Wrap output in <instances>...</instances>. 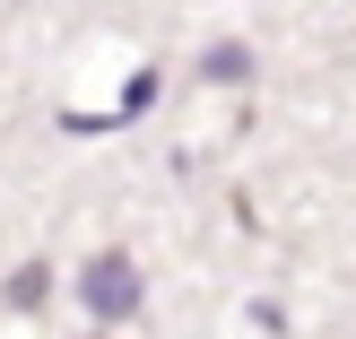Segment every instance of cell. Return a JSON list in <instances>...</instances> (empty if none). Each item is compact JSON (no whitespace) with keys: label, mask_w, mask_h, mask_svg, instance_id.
<instances>
[{"label":"cell","mask_w":356,"mask_h":339,"mask_svg":"<svg viewBox=\"0 0 356 339\" xmlns=\"http://www.w3.org/2000/svg\"><path fill=\"white\" fill-rule=\"evenodd\" d=\"M79 296H87V313L122 322V313L139 305V270H131V253H96V261L79 270Z\"/></svg>","instance_id":"obj_1"},{"label":"cell","mask_w":356,"mask_h":339,"mask_svg":"<svg viewBox=\"0 0 356 339\" xmlns=\"http://www.w3.org/2000/svg\"><path fill=\"white\" fill-rule=\"evenodd\" d=\"M243 70H252V52H243V44H218V52H209V79H243Z\"/></svg>","instance_id":"obj_2"}]
</instances>
